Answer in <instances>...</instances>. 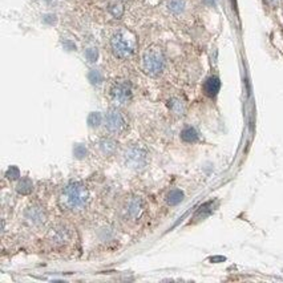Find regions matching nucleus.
I'll list each match as a JSON object with an SVG mask.
<instances>
[{"mask_svg":"<svg viewBox=\"0 0 283 283\" xmlns=\"http://www.w3.org/2000/svg\"><path fill=\"white\" fill-rule=\"evenodd\" d=\"M221 88V81L217 77H209L204 84V91L209 97H214L219 92Z\"/></svg>","mask_w":283,"mask_h":283,"instance_id":"1a4fd4ad","label":"nucleus"},{"mask_svg":"<svg viewBox=\"0 0 283 283\" xmlns=\"http://www.w3.org/2000/svg\"><path fill=\"white\" fill-rule=\"evenodd\" d=\"M7 176H8V178H11V180H15V178L19 177V170L16 169V168H11V169L8 170Z\"/></svg>","mask_w":283,"mask_h":283,"instance_id":"412c9836","label":"nucleus"},{"mask_svg":"<svg viewBox=\"0 0 283 283\" xmlns=\"http://www.w3.org/2000/svg\"><path fill=\"white\" fill-rule=\"evenodd\" d=\"M89 80H91L93 84H100L101 82V75L97 71H92L89 73Z\"/></svg>","mask_w":283,"mask_h":283,"instance_id":"6ab92c4d","label":"nucleus"},{"mask_svg":"<svg viewBox=\"0 0 283 283\" xmlns=\"http://www.w3.org/2000/svg\"><path fill=\"white\" fill-rule=\"evenodd\" d=\"M68 239V232L65 229H55L50 234V241L53 245H64Z\"/></svg>","mask_w":283,"mask_h":283,"instance_id":"9d476101","label":"nucleus"},{"mask_svg":"<svg viewBox=\"0 0 283 283\" xmlns=\"http://www.w3.org/2000/svg\"><path fill=\"white\" fill-rule=\"evenodd\" d=\"M18 192L22 194H28L32 192V182L28 178H23L18 185Z\"/></svg>","mask_w":283,"mask_h":283,"instance_id":"2eb2a0df","label":"nucleus"},{"mask_svg":"<svg viewBox=\"0 0 283 283\" xmlns=\"http://www.w3.org/2000/svg\"><path fill=\"white\" fill-rule=\"evenodd\" d=\"M26 219L33 226H40L46 222L47 214L40 206H29L26 210Z\"/></svg>","mask_w":283,"mask_h":283,"instance_id":"6e6552de","label":"nucleus"},{"mask_svg":"<svg viewBox=\"0 0 283 283\" xmlns=\"http://www.w3.org/2000/svg\"><path fill=\"white\" fill-rule=\"evenodd\" d=\"M183 200V193L178 189H174V190H170L166 196V202L169 204L170 206L178 205L180 202Z\"/></svg>","mask_w":283,"mask_h":283,"instance_id":"f8f14e48","label":"nucleus"},{"mask_svg":"<svg viewBox=\"0 0 283 283\" xmlns=\"http://www.w3.org/2000/svg\"><path fill=\"white\" fill-rule=\"evenodd\" d=\"M110 100L114 105H127L132 100V85L128 81H116L110 88Z\"/></svg>","mask_w":283,"mask_h":283,"instance_id":"39448f33","label":"nucleus"},{"mask_svg":"<svg viewBox=\"0 0 283 283\" xmlns=\"http://www.w3.org/2000/svg\"><path fill=\"white\" fill-rule=\"evenodd\" d=\"M148 151L142 145H132L124 153V161L125 165L129 166L130 169L140 170L145 168L148 164Z\"/></svg>","mask_w":283,"mask_h":283,"instance_id":"20e7f679","label":"nucleus"},{"mask_svg":"<svg viewBox=\"0 0 283 283\" xmlns=\"http://www.w3.org/2000/svg\"><path fill=\"white\" fill-rule=\"evenodd\" d=\"M141 68L148 76L152 77H155L162 73L165 68V56L161 48L155 46L146 48L145 52L142 53Z\"/></svg>","mask_w":283,"mask_h":283,"instance_id":"7ed1b4c3","label":"nucleus"},{"mask_svg":"<svg viewBox=\"0 0 283 283\" xmlns=\"http://www.w3.org/2000/svg\"><path fill=\"white\" fill-rule=\"evenodd\" d=\"M168 9H169L172 14H182L186 7L185 0H168Z\"/></svg>","mask_w":283,"mask_h":283,"instance_id":"9b49d317","label":"nucleus"},{"mask_svg":"<svg viewBox=\"0 0 283 283\" xmlns=\"http://www.w3.org/2000/svg\"><path fill=\"white\" fill-rule=\"evenodd\" d=\"M99 145H100V149L103 151L104 154H110V153H113L116 151V142L113 140H110V138H104V140H101L99 142Z\"/></svg>","mask_w":283,"mask_h":283,"instance_id":"ddd939ff","label":"nucleus"},{"mask_svg":"<svg viewBox=\"0 0 283 283\" xmlns=\"http://www.w3.org/2000/svg\"><path fill=\"white\" fill-rule=\"evenodd\" d=\"M169 106H170V109L173 110L174 113L182 114V112H183L182 104H181V101H180V100H176V99H174V100H172V101H170Z\"/></svg>","mask_w":283,"mask_h":283,"instance_id":"f3484780","label":"nucleus"},{"mask_svg":"<svg viewBox=\"0 0 283 283\" xmlns=\"http://www.w3.org/2000/svg\"><path fill=\"white\" fill-rule=\"evenodd\" d=\"M91 196L85 185L80 182L69 183L59 197L60 207L65 211H80L89 204Z\"/></svg>","mask_w":283,"mask_h":283,"instance_id":"f257e3e1","label":"nucleus"},{"mask_svg":"<svg viewBox=\"0 0 283 283\" xmlns=\"http://www.w3.org/2000/svg\"><path fill=\"white\" fill-rule=\"evenodd\" d=\"M110 48L116 57L128 59L137 48V39L132 31H129L127 28H120L110 39Z\"/></svg>","mask_w":283,"mask_h":283,"instance_id":"f03ea898","label":"nucleus"},{"mask_svg":"<svg viewBox=\"0 0 283 283\" xmlns=\"http://www.w3.org/2000/svg\"><path fill=\"white\" fill-rule=\"evenodd\" d=\"M87 57L89 61H95L97 59V51L96 50H88L87 51Z\"/></svg>","mask_w":283,"mask_h":283,"instance_id":"aec40b11","label":"nucleus"},{"mask_svg":"<svg viewBox=\"0 0 283 283\" xmlns=\"http://www.w3.org/2000/svg\"><path fill=\"white\" fill-rule=\"evenodd\" d=\"M104 125H105L106 130L112 134H121L128 128L127 120L117 108L108 110V113L104 117Z\"/></svg>","mask_w":283,"mask_h":283,"instance_id":"423d86ee","label":"nucleus"},{"mask_svg":"<svg viewBox=\"0 0 283 283\" xmlns=\"http://www.w3.org/2000/svg\"><path fill=\"white\" fill-rule=\"evenodd\" d=\"M142 213H144V201L141 197H130L124 207L125 218L136 221L141 217Z\"/></svg>","mask_w":283,"mask_h":283,"instance_id":"0eeeda50","label":"nucleus"},{"mask_svg":"<svg viewBox=\"0 0 283 283\" xmlns=\"http://www.w3.org/2000/svg\"><path fill=\"white\" fill-rule=\"evenodd\" d=\"M205 1L206 4H209V5H214L215 4V0H204Z\"/></svg>","mask_w":283,"mask_h":283,"instance_id":"4be33fe9","label":"nucleus"},{"mask_svg":"<svg viewBox=\"0 0 283 283\" xmlns=\"http://www.w3.org/2000/svg\"><path fill=\"white\" fill-rule=\"evenodd\" d=\"M88 123L91 127H99L101 124V116L99 113H92L88 119Z\"/></svg>","mask_w":283,"mask_h":283,"instance_id":"a211bd4d","label":"nucleus"},{"mask_svg":"<svg viewBox=\"0 0 283 283\" xmlns=\"http://www.w3.org/2000/svg\"><path fill=\"white\" fill-rule=\"evenodd\" d=\"M181 138L185 142H196L198 140V133L194 128H185L181 133Z\"/></svg>","mask_w":283,"mask_h":283,"instance_id":"4468645a","label":"nucleus"},{"mask_svg":"<svg viewBox=\"0 0 283 283\" xmlns=\"http://www.w3.org/2000/svg\"><path fill=\"white\" fill-rule=\"evenodd\" d=\"M109 12L112 14L113 18H120L124 12L123 5L120 4V3H112V4L109 5Z\"/></svg>","mask_w":283,"mask_h":283,"instance_id":"dca6fc26","label":"nucleus"}]
</instances>
